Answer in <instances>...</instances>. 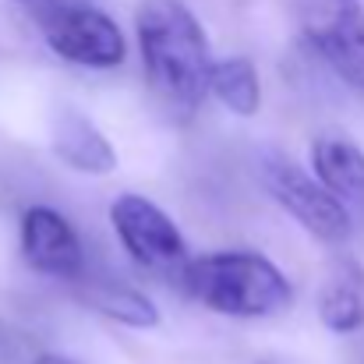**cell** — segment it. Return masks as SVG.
Here are the masks:
<instances>
[{"mask_svg":"<svg viewBox=\"0 0 364 364\" xmlns=\"http://www.w3.org/2000/svg\"><path fill=\"white\" fill-rule=\"evenodd\" d=\"M308 39L315 53L364 96V7L336 4L308 28Z\"/></svg>","mask_w":364,"mask_h":364,"instance_id":"cell-7","label":"cell"},{"mask_svg":"<svg viewBox=\"0 0 364 364\" xmlns=\"http://www.w3.org/2000/svg\"><path fill=\"white\" fill-rule=\"evenodd\" d=\"M110 227L138 269L184 287V276L191 265L188 244L181 237L177 223L152 198L134 195V191L117 195L110 202Z\"/></svg>","mask_w":364,"mask_h":364,"instance_id":"cell-3","label":"cell"},{"mask_svg":"<svg viewBox=\"0 0 364 364\" xmlns=\"http://www.w3.org/2000/svg\"><path fill=\"white\" fill-rule=\"evenodd\" d=\"M32 364H78V361H71V358H64V354H39Z\"/></svg>","mask_w":364,"mask_h":364,"instance_id":"cell-14","label":"cell"},{"mask_svg":"<svg viewBox=\"0 0 364 364\" xmlns=\"http://www.w3.org/2000/svg\"><path fill=\"white\" fill-rule=\"evenodd\" d=\"M46 46L60 57L71 60L78 68L89 71H114L121 68L127 57V43H124L121 25L89 4H53L50 11L39 14Z\"/></svg>","mask_w":364,"mask_h":364,"instance_id":"cell-5","label":"cell"},{"mask_svg":"<svg viewBox=\"0 0 364 364\" xmlns=\"http://www.w3.org/2000/svg\"><path fill=\"white\" fill-rule=\"evenodd\" d=\"M184 290L227 318H269L294 304V287L258 251H209L191 258Z\"/></svg>","mask_w":364,"mask_h":364,"instance_id":"cell-2","label":"cell"},{"mask_svg":"<svg viewBox=\"0 0 364 364\" xmlns=\"http://www.w3.org/2000/svg\"><path fill=\"white\" fill-rule=\"evenodd\" d=\"M50 149L64 166H71L75 173H85V177H107L117 170L114 141L92 124V117H85L82 110H71V107H64L50 124Z\"/></svg>","mask_w":364,"mask_h":364,"instance_id":"cell-9","label":"cell"},{"mask_svg":"<svg viewBox=\"0 0 364 364\" xmlns=\"http://www.w3.org/2000/svg\"><path fill=\"white\" fill-rule=\"evenodd\" d=\"M209 92L234 117H255L262 110V78H258V71H255V64L247 57L216 60Z\"/></svg>","mask_w":364,"mask_h":364,"instance_id":"cell-12","label":"cell"},{"mask_svg":"<svg viewBox=\"0 0 364 364\" xmlns=\"http://www.w3.org/2000/svg\"><path fill=\"white\" fill-rule=\"evenodd\" d=\"M315 181L347 209L354 223H364V149L343 134H322L311 141Z\"/></svg>","mask_w":364,"mask_h":364,"instance_id":"cell-8","label":"cell"},{"mask_svg":"<svg viewBox=\"0 0 364 364\" xmlns=\"http://www.w3.org/2000/svg\"><path fill=\"white\" fill-rule=\"evenodd\" d=\"M78 287H82L85 301L100 315H107V318H114L121 326H131V329H156L159 326L156 301L145 290H138L134 283L121 279V276H92V272H85L78 279Z\"/></svg>","mask_w":364,"mask_h":364,"instance_id":"cell-10","label":"cell"},{"mask_svg":"<svg viewBox=\"0 0 364 364\" xmlns=\"http://www.w3.org/2000/svg\"><path fill=\"white\" fill-rule=\"evenodd\" d=\"M258 173H262L269 198L287 216H294L315 241L343 244L354 234V220L347 216V209L315 181V173H308L294 159H287L279 152H265L258 163Z\"/></svg>","mask_w":364,"mask_h":364,"instance_id":"cell-4","label":"cell"},{"mask_svg":"<svg viewBox=\"0 0 364 364\" xmlns=\"http://www.w3.org/2000/svg\"><path fill=\"white\" fill-rule=\"evenodd\" d=\"M14 4H25V7H28V11H36V18H39V14H43V11H50L57 0H14Z\"/></svg>","mask_w":364,"mask_h":364,"instance_id":"cell-13","label":"cell"},{"mask_svg":"<svg viewBox=\"0 0 364 364\" xmlns=\"http://www.w3.org/2000/svg\"><path fill=\"white\" fill-rule=\"evenodd\" d=\"M21 255L36 272L53 276V279L78 283L89 272L85 247L78 241L75 227L68 223V216H60L50 205L25 209V216H21Z\"/></svg>","mask_w":364,"mask_h":364,"instance_id":"cell-6","label":"cell"},{"mask_svg":"<svg viewBox=\"0 0 364 364\" xmlns=\"http://www.w3.org/2000/svg\"><path fill=\"white\" fill-rule=\"evenodd\" d=\"M318 318L329 333L350 336L364 329V265L354 258H343L333 265L329 279L318 294Z\"/></svg>","mask_w":364,"mask_h":364,"instance_id":"cell-11","label":"cell"},{"mask_svg":"<svg viewBox=\"0 0 364 364\" xmlns=\"http://www.w3.org/2000/svg\"><path fill=\"white\" fill-rule=\"evenodd\" d=\"M134 32L156 96L177 114H195L209 96L216 68L202 21L184 0H145L138 7Z\"/></svg>","mask_w":364,"mask_h":364,"instance_id":"cell-1","label":"cell"}]
</instances>
